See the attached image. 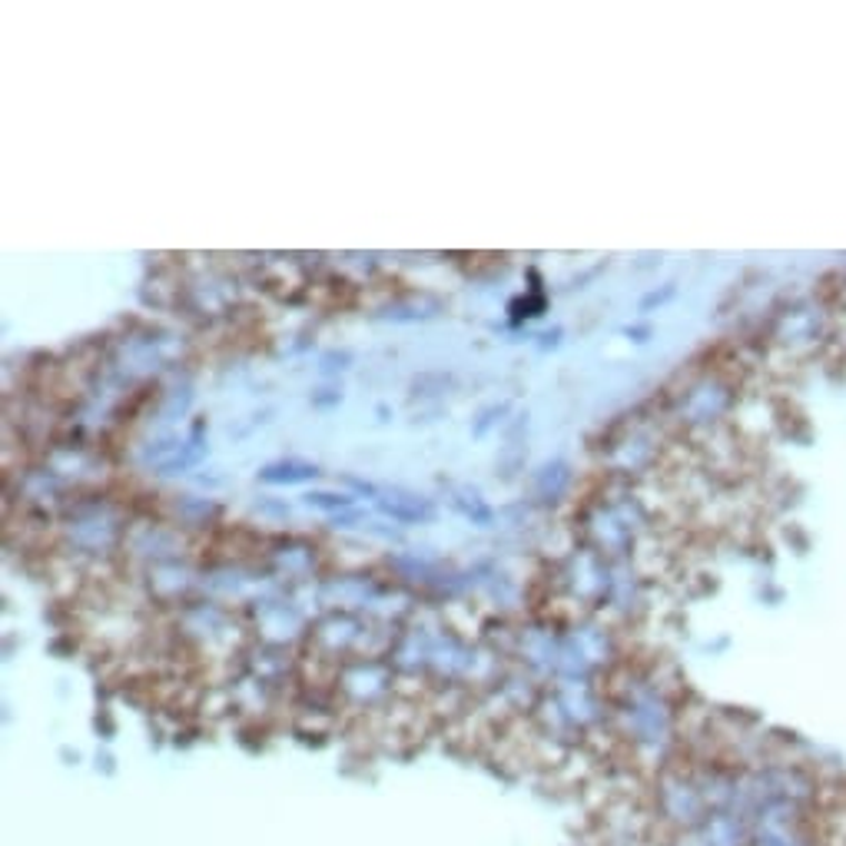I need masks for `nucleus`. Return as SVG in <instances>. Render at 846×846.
Wrapping results in <instances>:
<instances>
[{"label": "nucleus", "instance_id": "1", "mask_svg": "<svg viewBox=\"0 0 846 846\" xmlns=\"http://www.w3.org/2000/svg\"><path fill=\"white\" fill-rule=\"evenodd\" d=\"M316 465H306V462H279V465H266L259 472V482H269V485H299V482H309L316 479Z\"/></svg>", "mask_w": 846, "mask_h": 846}, {"label": "nucleus", "instance_id": "2", "mask_svg": "<svg viewBox=\"0 0 846 846\" xmlns=\"http://www.w3.org/2000/svg\"><path fill=\"white\" fill-rule=\"evenodd\" d=\"M306 505L323 508V511H338V508L352 505V499L348 495H333V492H313V495H306Z\"/></svg>", "mask_w": 846, "mask_h": 846}]
</instances>
